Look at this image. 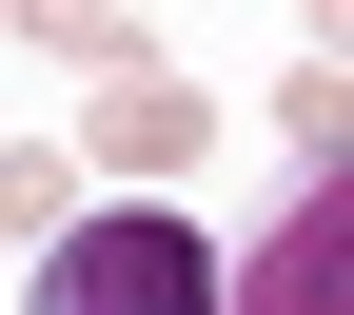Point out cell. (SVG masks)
<instances>
[{"label": "cell", "mask_w": 354, "mask_h": 315, "mask_svg": "<svg viewBox=\"0 0 354 315\" xmlns=\"http://www.w3.org/2000/svg\"><path fill=\"white\" fill-rule=\"evenodd\" d=\"M315 39H335V60H354V0H315Z\"/></svg>", "instance_id": "obj_7"}, {"label": "cell", "mask_w": 354, "mask_h": 315, "mask_svg": "<svg viewBox=\"0 0 354 315\" xmlns=\"http://www.w3.org/2000/svg\"><path fill=\"white\" fill-rule=\"evenodd\" d=\"M20 315H236V256L177 197H99V217H59L20 256Z\"/></svg>", "instance_id": "obj_1"}, {"label": "cell", "mask_w": 354, "mask_h": 315, "mask_svg": "<svg viewBox=\"0 0 354 315\" xmlns=\"http://www.w3.org/2000/svg\"><path fill=\"white\" fill-rule=\"evenodd\" d=\"M20 39H59V60H99V79H138V0H0Z\"/></svg>", "instance_id": "obj_4"}, {"label": "cell", "mask_w": 354, "mask_h": 315, "mask_svg": "<svg viewBox=\"0 0 354 315\" xmlns=\"http://www.w3.org/2000/svg\"><path fill=\"white\" fill-rule=\"evenodd\" d=\"M59 217H79V177H59V158H0V256H39Z\"/></svg>", "instance_id": "obj_6"}, {"label": "cell", "mask_w": 354, "mask_h": 315, "mask_svg": "<svg viewBox=\"0 0 354 315\" xmlns=\"http://www.w3.org/2000/svg\"><path fill=\"white\" fill-rule=\"evenodd\" d=\"M197 138H216L197 79H158V60H138V79H99V158H197Z\"/></svg>", "instance_id": "obj_3"}, {"label": "cell", "mask_w": 354, "mask_h": 315, "mask_svg": "<svg viewBox=\"0 0 354 315\" xmlns=\"http://www.w3.org/2000/svg\"><path fill=\"white\" fill-rule=\"evenodd\" d=\"M276 138H295V158H354V60H295V79H276Z\"/></svg>", "instance_id": "obj_5"}, {"label": "cell", "mask_w": 354, "mask_h": 315, "mask_svg": "<svg viewBox=\"0 0 354 315\" xmlns=\"http://www.w3.org/2000/svg\"><path fill=\"white\" fill-rule=\"evenodd\" d=\"M236 315H354V158L295 177V217L236 256Z\"/></svg>", "instance_id": "obj_2"}]
</instances>
